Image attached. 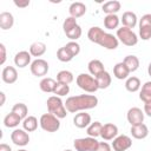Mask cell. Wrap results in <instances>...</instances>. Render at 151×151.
Here are the masks:
<instances>
[{"instance_id": "50", "label": "cell", "mask_w": 151, "mask_h": 151, "mask_svg": "<svg viewBox=\"0 0 151 151\" xmlns=\"http://www.w3.org/2000/svg\"><path fill=\"white\" fill-rule=\"evenodd\" d=\"M64 151H72V150H70V149H67V150H64Z\"/></svg>"}, {"instance_id": "37", "label": "cell", "mask_w": 151, "mask_h": 151, "mask_svg": "<svg viewBox=\"0 0 151 151\" xmlns=\"http://www.w3.org/2000/svg\"><path fill=\"white\" fill-rule=\"evenodd\" d=\"M77 19L73 18V17H68L64 20V24H63V29H64V33H67L70 32L71 29H73L76 26H77Z\"/></svg>"}, {"instance_id": "26", "label": "cell", "mask_w": 151, "mask_h": 151, "mask_svg": "<svg viewBox=\"0 0 151 151\" xmlns=\"http://www.w3.org/2000/svg\"><path fill=\"white\" fill-rule=\"evenodd\" d=\"M46 52V45L41 41H35L29 46V53L33 57H41Z\"/></svg>"}, {"instance_id": "11", "label": "cell", "mask_w": 151, "mask_h": 151, "mask_svg": "<svg viewBox=\"0 0 151 151\" xmlns=\"http://www.w3.org/2000/svg\"><path fill=\"white\" fill-rule=\"evenodd\" d=\"M127 122L131 124V126L143 124L144 122V112L139 107H131L127 111Z\"/></svg>"}, {"instance_id": "35", "label": "cell", "mask_w": 151, "mask_h": 151, "mask_svg": "<svg viewBox=\"0 0 151 151\" xmlns=\"http://www.w3.org/2000/svg\"><path fill=\"white\" fill-rule=\"evenodd\" d=\"M57 58L60 60V61H63V63H68V61H71L74 57L67 51V48L64 46V47H60L59 50H58V52H57Z\"/></svg>"}, {"instance_id": "25", "label": "cell", "mask_w": 151, "mask_h": 151, "mask_svg": "<svg viewBox=\"0 0 151 151\" xmlns=\"http://www.w3.org/2000/svg\"><path fill=\"white\" fill-rule=\"evenodd\" d=\"M96 80H97V84H98V87L104 90V88H107L110 85H111V76L107 71L100 73L99 76L96 77Z\"/></svg>"}, {"instance_id": "22", "label": "cell", "mask_w": 151, "mask_h": 151, "mask_svg": "<svg viewBox=\"0 0 151 151\" xmlns=\"http://www.w3.org/2000/svg\"><path fill=\"white\" fill-rule=\"evenodd\" d=\"M55 85H57V81L50 77H46L44 79H41L39 86H40V90L42 92H46V93H53L54 88H55Z\"/></svg>"}, {"instance_id": "8", "label": "cell", "mask_w": 151, "mask_h": 151, "mask_svg": "<svg viewBox=\"0 0 151 151\" xmlns=\"http://www.w3.org/2000/svg\"><path fill=\"white\" fill-rule=\"evenodd\" d=\"M31 72L35 77H44L48 72V63L44 59H35L31 64Z\"/></svg>"}, {"instance_id": "10", "label": "cell", "mask_w": 151, "mask_h": 151, "mask_svg": "<svg viewBox=\"0 0 151 151\" xmlns=\"http://www.w3.org/2000/svg\"><path fill=\"white\" fill-rule=\"evenodd\" d=\"M118 44H119V40L117 39V37L106 32L101 35V38L98 41V45H100L106 50H116L118 47Z\"/></svg>"}, {"instance_id": "7", "label": "cell", "mask_w": 151, "mask_h": 151, "mask_svg": "<svg viewBox=\"0 0 151 151\" xmlns=\"http://www.w3.org/2000/svg\"><path fill=\"white\" fill-rule=\"evenodd\" d=\"M132 146V140L129 136L126 134H120L117 136L113 142H112V149L114 151H126L127 149H130Z\"/></svg>"}, {"instance_id": "46", "label": "cell", "mask_w": 151, "mask_h": 151, "mask_svg": "<svg viewBox=\"0 0 151 151\" xmlns=\"http://www.w3.org/2000/svg\"><path fill=\"white\" fill-rule=\"evenodd\" d=\"M0 151H12V149H11L9 145H7L5 143H1L0 144Z\"/></svg>"}, {"instance_id": "45", "label": "cell", "mask_w": 151, "mask_h": 151, "mask_svg": "<svg viewBox=\"0 0 151 151\" xmlns=\"http://www.w3.org/2000/svg\"><path fill=\"white\" fill-rule=\"evenodd\" d=\"M144 113L151 117V101H147L144 104Z\"/></svg>"}, {"instance_id": "18", "label": "cell", "mask_w": 151, "mask_h": 151, "mask_svg": "<svg viewBox=\"0 0 151 151\" xmlns=\"http://www.w3.org/2000/svg\"><path fill=\"white\" fill-rule=\"evenodd\" d=\"M122 22H123V26L127 27V28H133L136 25H137V15L136 13L131 12V11H126L123 13V17H122Z\"/></svg>"}, {"instance_id": "16", "label": "cell", "mask_w": 151, "mask_h": 151, "mask_svg": "<svg viewBox=\"0 0 151 151\" xmlns=\"http://www.w3.org/2000/svg\"><path fill=\"white\" fill-rule=\"evenodd\" d=\"M131 134L133 138L136 139H144L147 137L149 134V129L147 126L143 123V124H139V125H134V126H131V130H130Z\"/></svg>"}, {"instance_id": "36", "label": "cell", "mask_w": 151, "mask_h": 151, "mask_svg": "<svg viewBox=\"0 0 151 151\" xmlns=\"http://www.w3.org/2000/svg\"><path fill=\"white\" fill-rule=\"evenodd\" d=\"M70 92V86L67 84H61V83H58L57 81V85H55V88L53 91V93L58 97H63V96H66Z\"/></svg>"}, {"instance_id": "23", "label": "cell", "mask_w": 151, "mask_h": 151, "mask_svg": "<svg viewBox=\"0 0 151 151\" xmlns=\"http://www.w3.org/2000/svg\"><path fill=\"white\" fill-rule=\"evenodd\" d=\"M120 7H122V5H120L119 1H117V0H112V1H107V2H105V4L103 5L101 9H103L104 13H106V14L109 15V14H116V13L120 9Z\"/></svg>"}, {"instance_id": "40", "label": "cell", "mask_w": 151, "mask_h": 151, "mask_svg": "<svg viewBox=\"0 0 151 151\" xmlns=\"http://www.w3.org/2000/svg\"><path fill=\"white\" fill-rule=\"evenodd\" d=\"M139 35L143 40L151 39V27H139Z\"/></svg>"}, {"instance_id": "39", "label": "cell", "mask_w": 151, "mask_h": 151, "mask_svg": "<svg viewBox=\"0 0 151 151\" xmlns=\"http://www.w3.org/2000/svg\"><path fill=\"white\" fill-rule=\"evenodd\" d=\"M65 47L67 48V51H68L73 57L78 55L79 52H80V45H79L78 42H76V41H70V42H67V44L65 45Z\"/></svg>"}, {"instance_id": "49", "label": "cell", "mask_w": 151, "mask_h": 151, "mask_svg": "<svg viewBox=\"0 0 151 151\" xmlns=\"http://www.w3.org/2000/svg\"><path fill=\"white\" fill-rule=\"evenodd\" d=\"M18 151H27V150H25V149H21V150H18Z\"/></svg>"}, {"instance_id": "13", "label": "cell", "mask_w": 151, "mask_h": 151, "mask_svg": "<svg viewBox=\"0 0 151 151\" xmlns=\"http://www.w3.org/2000/svg\"><path fill=\"white\" fill-rule=\"evenodd\" d=\"M1 78H2V80L6 84H13V83H15L17 79H18V72H17L15 67H13V66H6L2 70Z\"/></svg>"}, {"instance_id": "33", "label": "cell", "mask_w": 151, "mask_h": 151, "mask_svg": "<svg viewBox=\"0 0 151 151\" xmlns=\"http://www.w3.org/2000/svg\"><path fill=\"white\" fill-rule=\"evenodd\" d=\"M57 80L58 83H61V84H71L73 81V74L72 72L70 71H66V70H63L60 72H58L57 74Z\"/></svg>"}, {"instance_id": "20", "label": "cell", "mask_w": 151, "mask_h": 151, "mask_svg": "<svg viewBox=\"0 0 151 151\" xmlns=\"http://www.w3.org/2000/svg\"><path fill=\"white\" fill-rule=\"evenodd\" d=\"M87 67H88V71H90L91 76H94V78H96L97 76H99L100 73L105 72V68H104L103 63H101L100 60H98V59L91 60V61L88 63Z\"/></svg>"}, {"instance_id": "24", "label": "cell", "mask_w": 151, "mask_h": 151, "mask_svg": "<svg viewBox=\"0 0 151 151\" xmlns=\"http://www.w3.org/2000/svg\"><path fill=\"white\" fill-rule=\"evenodd\" d=\"M123 63H124V64L126 65V67L129 68L130 73H131V72L137 71V70H138V67H139V59H138L136 55H133V54L126 55V57L124 58Z\"/></svg>"}, {"instance_id": "43", "label": "cell", "mask_w": 151, "mask_h": 151, "mask_svg": "<svg viewBox=\"0 0 151 151\" xmlns=\"http://www.w3.org/2000/svg\"><path fill=\"white\" fill-rule=\"evenodd\" d=\"M0 52H1V58H0V64L4 65L6 61V47L4 44H0Z\"/></svg>"}, {"instance_id": "1", "label": "cell", "mask_w": 151, "mask_h": 151, "mask_svg": "<svg viewBox=\"0 0 151 151\" xmlns=\"http://www.w3.org/2000/svg\"><path fill=\"white\" fill-rule=\"evenodd\" d=\"M98 105V98L94 94H79L68 97L65 103V107L68 112L76 113L78 111L90 110Z\"/></svg>"}, {"instance_id": "5", "label": "cell", "mask_w": 151, "mask_h": 151, "mask_svg": "<svg viewBox=\"0 0 151 151\" xmlns=\"http://www.w3.org/2000/svg\"><path fill=\"white\" fill-rule=\"evenodd\" d=\"M117 39L126 46H134L138 42L137 34L131 28H127L125 26H122L117 29Z\"/></svg>"}, {"instance_id": "31", "label": "cell", "mask_w": 151, "mask_h": 151, "mask_svg": "<svg viewBox=\"0 0 151 151\" xmlns=\"http://www.w3.org/2000/svg\"><path fill=\"white\" fill-rule=\"evenodd\" d=\"M139 99L142 101H144V104L147 101H151V81H146L142 86V90L139 93Z\"/></svg>"}, {"instance_id": "17", "label": "cell", "mask_w": 151, "mask_h": 151, "mask_svg": "<svg viewBox=\"0 0 151 151\" xmlns=\"http://www.w3.org/2000/svg\"><path fill=\"white\" fill-rule=\"evenodd\" d=\"M68 12H70L71 17H73V18L77 19V18L83 17V15L86 13V6H85V4L79 2V1H77V2H72V4L70 5Z\"/></svg>"}, {"instance_id": "32", "label": "cell", "mask_w": 151, "mask_h": 151, "mask_svg": "<svg viewBox=\"0 0 151 151\" xmlns=\"http://www.w3.org/2000/svg\"><path fill=\"white\" fill-rule=\"evenodd\" d=\"M101 127H103V124L100 122H94V123H91L88 126H87V134L88 137H93V138H97L98 136H100V131H101Z\"/></svg>"}, {"instance_id": "12", "label": "cell", "mask_w": 151, "mask_h": 151, "mask_svg": "<svg viewBox=\"0 0 151 151\" xmlns=\"http://www.w3.org/2000/svg\"><path fill=\"white\" fill-rule=\"evenodd\" d=\"M118 134V127L113 123H106L103 125L101 131H100V137L104 140H111L114 139Z\"/></svg>"}, {"instance_id": "3", "label": "cell", "mask_w": 151, "mask_h": 151, "mask_svg": "<svg viewBox=\"0 0 151 151\" xmlns=\"http://www.w3.org/2000/svg\"><path fill=\"white\" fill-rule=\"evenodd\" d=\"M77 85L88 93H94L97 90H99L96 78L87 73H80L77 77Z\"/></svg>"}, {"instance_id": "15", "label": "cell", "mask_w": 151, "mask_h": 151, "mask_svg": "<svg viewBox=\"0 0 151 151\" xmlns=\"http://www.w3.org/2000/svg\"><path fill=\"white\" fill-rule=\"evenodd\" d=\"M29 63H31V53L27 51H20L14 57V64L20 68L26 67Z\"/></svg>"}, {"instance_id": "47", "label": "cell", "mask_w": 151, "mask_h": 151, "mask_svg": "<svg viewBox=\"0 0 151 151\" xmlns=\"http://www.w3.org/2000/svg\"><path fill=\"white\" fill-rule=\"evenodd\" d=\"M0 97H1V101H0V105L2 106L5 104V93L4 92H0Z\"/></svg>"}, {"instance_id": "21", "label": "cell", "mask_w": 151, "mask_h": 151, "mask_svg": "<svg viewBox=\"0 0 151 151\" xmlns=\"http://www.w3.org/2000/svg\"><path fill=\"white\" fill-rule=\"evenodd\" d=\"M13 24H14V18H13L12 13H9V12L0 13V27L2 29L6 31V29L12 28Z\"/></svg>"}, {"instance_id": "42", "label": "cell", "mask_w": 151, "mask_h": 151, "mask_svg": "<svg viewBox=\"0 0 151 151\" xmlns=\"http://www.w3.org/2000/svg\"><path fill=\"white\" fill-rule=\"evenodd\" d=\"M96 151H111V146L106 142H99V145Z\"/></svg>"}, {"instance_id": "29", "label": "cell", "mask_w": 151, "mask_h": 151, "mask_svg": "<svg viewBox=\"0 0 151 151\" xmlns=\"http://www.w3.org/2000/svg\"><path fill=\"white\" fill-rule=\"evenodd\" d=\"M120 19L117 17V14H109L104 18V26L107 29H114L118 27Z\"/></svg>"}, {"instance_id": "30", "label": "cell", "mask_w": 151, "mask_h": 151, "mask_svg": "<svg viewBox=\"0 0 151 151\" xmlns=\"http://www.w3.org/2000/svg\"><path fill=\"white\" fill-rule=\"evenodd\" d=\"M125 87L129 92H137L140 88V80L137 77H129L125 81Z\"/></svg>"}, {"instance_id": "41", "label": "cell", "mask_w": 151, "mask_h": 151, "mask_svg": "<svg viewBox=\"0 0 151 151\" xmlns=\"http://www.w3.org/2000/svg\"><path fill=\"white\" fill-rule=\"evenodd\" d=\"M139 27H151V14H144L139 19Z\"/></svg>"}, {"instance_id": "14", "label": "cell", "mask_w": 151, "mask_h": 151, "mask_svg": "<svg viewBox=\"0 0 151 151\" xmlns=\"http://www.w3.org/2000/svg\"><path fill=\"white\" fill-rule=\"evenodd\" d=\"M73 124L74 126L79 127V129H84L87 127L91 124V116L86 112H79L74 116L73 118Z\"/></svg>"}, {"instance_id": "6", "label": "cell", "mask_w": 151, "mask_h": 151, "mask_svg": "<svg viewBox=\"0 0 151 151\" xmlns=\"http://www.w3.org/2000/svg\"><path fill=\"white\" fill-rule=\"evenodd\" d=\"M98 145H99V142L93 137L78 138L73 143L76 151H96Z\"/></svg>"}, {"instance_id": "44", "label": "cell", "mask_w": 151, "mask_h": 151, "mask_svg": "<svg viewBox=\"0 0 151 151\" xmlns=\"http://www.w3.org/2000/svg\"><path fill=\"white\" fill-rule=\"evenodd\" d=\"M14 5L17 7H20V8H25L29 5V0H22V1H18V0H14Z\"/></svg>"}, {"instance_id": "9", "label": "cell", "mask_w": 151, "mask_h": 151, "mask_svg": "<svg viewBox=\"0 0 151 151\" xmlns=\"http://www.w3.org/2000/svg\"><path fill=\"white\" fill-rule=\"evenodd\" d=\"M11 140L18 146H25L29 142V136H28L27 131H25L22 129H15L11 133Z\"/></svg>"}, {"instance_id": "28", "label": "cell", "mask_w": 151, "mask_h": 151, "mask_svg": "<svg viewBox=\"0 0 151 151\" xmlns=\"http://www.w3.org/2000/svg\"><path fill=\"white\" fill-rule=\"evenodd\" d=\"M20 122H21V118L17 113H14V112L8 113L4 118V124H5L6 127H17Z\"/></svg>"}, {"instance_id": "48", "label": "cell", "mask_w": 151, "mask_h": 151, "mask_svg": "<svg viewBox=\"0 0 151 151\" xmlns=\"http://www.w3.org/2000/svg\"><path fill=\"white\" fill-rule=\"evenodd\" d=\"M147 73H149V76L151 77V63H150L149 66H147Z\"/></svg>"}, {"instance_id": "2", "label": "cell", "mask_w": 151, "mask_h": 151, "mask_svg": "<svg viewBox=\"0 0 151 151\" xmlns=\"http://www.w3.org/2000/svg\"><path fill=\"white\" fill-rule=\"evenodd\" d=\"M47 110H48V113H52L53 116L58 117V118H65L66 117V107H65V104L63 103V100L60 99V97L58 96H51L47 101Z\"/></svg>"}, {"instance_id": "4", "label": "cell", "mask_w": 151, "mask_h": 151, "mask_svg": "<svg viewBox=\"0 0 151 151\" xmlns=\"http://www.w3.org/2000/svg\"><path fill=\"white\" fill-rule=\"evenodd\" d=\"M39 124H40L41 129L44 131H47V132H55L60 127L59 118L55 117V116H53L52 113H44L40 117Z\"/></svg>"}, {"instance_id": "34", "label": "cell", "mask_w": 151, "mask_h": 151, "mask_svg": "<svg viewBox=\"0 0 151 151\" xmlns=\"http://www.w3.org/2000/svg\"><path fill=\"white\" fill-rule=\"evenodd\" d=\"M12 112L17 113L21 119H25L27 117V113H28V109L26 106V104L24 103H17L13 105L12 107Z\"/></svg>"}, {"instance_id": "38", "label": "cell", "mask_w": 151, "mask_h": 151, "mask_svg": "<svg viewBox=\"0 0 151 151\" xmlns=\"http://www.w3.org/2000/svg\"><path fill=\"white\" fill-rule=\"evenodd\" d=\"M81 33H83L81 27H80L79 25H77L73 29H71L70 32H67V33H65V34H66V37H67L68 39H71V40H77V39H79V38L81 37Z\"/></svg>"}, {"instance_id": "19", "label": "cell", "mask_w": 151, "mask_h": 151, "mask_svg": "<svg viewBox=\"0 0 151 151\" xmlns=\"http://www.w3.org/2000/svg\"><path fill=\"white\" fill-rule=\"evenodd\" d=\"M129 74H130V71H129V68L126 67V65L123 61L114 65V67H113V76L117 79H120V80L126 79L129 77Z\"/></svg>"}, {"instance_id": "27", "label": "cell", "mask_w": 151, "mask_h": 151, "mask_svg": "<svg viewBox=\"0 0 151 151\" xmlns=\"http://www.w3.org/2000/svg\"><path fill=\"white\" fill-rule=\"evenodd\" d=\"M22 127L27 132H33L38 127V119L34 116H28L22 120Z\"/></svg>"}]
</instances>
